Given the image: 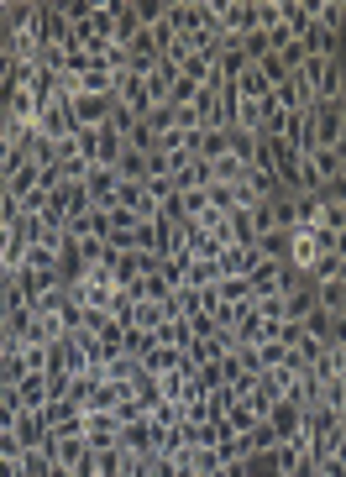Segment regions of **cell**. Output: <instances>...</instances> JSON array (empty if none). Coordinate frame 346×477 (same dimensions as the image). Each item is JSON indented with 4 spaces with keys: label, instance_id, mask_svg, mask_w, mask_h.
Masks as SVG:
<instances>
[{
    "label": "cell",
    "instance_id": "1",
    "mask_svg": "<svg viewBox=\"0 0 346 477\" xmlns=\"http://www.w3.org/2000/svg\"><path fill=\"white\" fill-rule=\"evenodd\" d=\"M48 457H53V467H68V473L90 457V441H84V425H79V419L48 435Z\"/></svg>",
    "mask_w": 346,
    "mask_h": 477
},
{
    "label": "cell",
    "instance_id": "2",
    "mask_svg": "<svg viewBox=\"0 0 346 477\" xmlns=\"http://www.w3.org/2000/svg\"><path fill=\"white\" fill-rule=\"evenodd\" d=\"M37 43L43 48H68L74 43V21L63 16V0H37Z\"/></svg>",
    "mask_w": 346,
    "mask_h": 477
},
{
    "label": "cell",
    "instance_id": "3",
    "mask_svg": "<svg viewBox=\"0 0 346 477\" xmlns=\"http://www.w3.org/2000/svg\"><path fill=\"white\" fill-rule=\"evenodd\" d=\"M163 435H169V430H158L153 419L142 415L121 430V451H131V457H158V451H163Z\"/></svg>",
    "mask_w": 346,
    "mask_h": 477
},
{
    "label": "cell",
    "instance_id": "4",
    "mask_svg": "<svg viewBox=\"0 0 346 477\" xmlns=\"http://www.w3.org/2000/svg\"><path fill=\"white\" fill-rule=\"evenodd\" d=\"M79 425H84V441H90V451H111V446H121V419H115V410H95V415H79Z\"/></svg>",
    "mask_w": 346,
    "mask_h": 477
},
{
    "label": "cell",
    "instance_id": "5",
    "mask_svg": "<svg viewBox=\"0 0 346 477\" xmlns=\"http://www.w3.org/2000/svg\"><path fill=\"white\" fill-rule=\"evenodd\" d=\"M342 63L346 59H304V79H310V90H315V100L326 106V100H336V79H342Z\"/></svg>",
    "mask_w": 346,
    "mask_h": 477
},
{
    "label": "cell",
    "instance_id": "6",
    "mask_svg": "<svg viewBox=\"0 0 346 477\" xmlns=\"http://www.w3.org/2000/svg\"><path fill=\"white\" fill-rule=\"evenodd\" d=\"M268 425H273L279 441H299V446H304V410H299L294 399H279V404L268 410Z\"/></svg>",
    "mask_w": 346,
    "mask_h": 477
},
{
    "label": "cell",
    "instance_id": "7",
    "mask_svg": "<svg viewBox=\"0 0 346 477\" xmlns=\"http://www.w3.org/2000/svg\"><path fill=\"white\" fill-rule=\"evenodd\" d=\"M221 27H226V37H247V32H257V0H226L221 5Z\"/></svg>",
    "mask_w": 346,
    "mask_h": 477
},
{
    "label": "cell",
    "instance_id": "8",
    "mask_svg": "<svg viewBox=\"0 0 346 477\" xmlns=\"http://www.w3.org/2000/svg\"><path fill=\"white\" fill-rule=\"evenodd\" d=\"M84 189H90V205H95V210H115V194H121V174H115V168H90Z\"/></svg>",
    "mask_w": 346,
    "mask_h": 477
},
{
    "label": "cell",
    "instance_id": "9",
    "mask_svg": "<svg viewBox=\"0 0 346 477\" xmlns=\"http://www.w3.org/2000/svg\"><path fill=\"white\" fill-rule=\"evenodd\" d=\"M16 435H21V446L27 451H48V419H43V410H21V419H16Z\"/></svg>",
    "mask_w": 346,
    "mask_h": 477
},
{
    "label": "cell",
    "instance_id": "10",
    "mask_svg": "<svg viewBox=\"0 0 346 477\" xmlns=\"http://www.w3.org/2000/svg\"><path fill=\"white\" fill-rule=\"evenodd\" d=\"M115 100H121V106H131V116H137V121L153 116V95H147V79H131V74H126V79H121V95H115Z\"/></svg>",
    "mask_w": 346,
    "mask_h": 477
},
{
    "label": "cell",
    "instance_id": "11",
    "mask_svg": "<svg viewBox=\"0 0 346 477\" xmlns=\"http://www.w3.org/2000/svg\"><path fill=\"white\" fill-rule=\"evenodd\" d=\"M16 399H21V410H43V404L53 399V388H48V372H27V378L16 383Z\"/></svg>",
    "mask_w": 346,
    "mask_h": 477
},
{
    "label": "cell",
    "instance_id": "12",
    "mask_svg": "<svg viewBox=\"0 0 346 477\" xmlns=\"http://www.w3.org/2000/svg\"><path fill=\"white\" fill-rule=\"evenodd\" d=\"M304 163H310V174H315V184H320V189H331V184L342 179V158H336L331 147H315Z\"/></svg>",
    "mask_w": 346,
    "mask_h": 477
},
{
    "label": "cell",
    "instance_id": "13",
    "mask_svg": "<svg viewBox=\"0 0 346 477\" xmlns=\"http://www.w3.org/2000/svg\"><path fill=\"white\" fill-rule=\"evenodd\" d=\"M279 11H284V27L294 37H304L315 27V0H279Z\"/></svg>",
    "mask_w": 346,
    "mask_h": 477
},
{
    "label": "cell",
    "instance_id": "14",
    "mask_svg": "<svg viewBox=\"0 0 346 477\" xmlns=\"http://www.w3.org/2000/svg\"><path fill=\"white\" fill-rule=\"evenodd\" d=\"M153 336H158V347H173V352H189V347H194V331H189V320H178V315H169Z\"/></svg>",
    "mask_w": 346,
    "mask_h": 477
},
{
    "label": "cell",
    "instance_id": "15",
    "mask_svg": "<svg viewBox=\"0 0 346 477\" xmlns=\"http://www.w3.org/2000/svg\"><path fill=\"white\" fill-rule=\"evenodd\" d=\"M315 27L320 32H336L346 43V0H315Z\"/></svg>",
    "mask_w": 346,
    "mask_h": 477
},
{
    "label": "cell",
    "instance_id": "16",
    "mask_svg": "<svg viewBox=\"0 0 346 477\" xmlns=\"http://www.w3.org/2000/svg\"><path fill=\"white\" fill-rule=\"evenodd\" d=\"M315 137H320V147H336V137H342V111H336V100L315 106Z\"/></svg>",
    "mask_w": 346,
    "mask_h": 477
},
{
    "label": "cell",
    "instance_id": "17",
    "mask_svg": "<svg viewBox=\"0 0 346 477\" xmlns=\"http://www.w3.org/2000/svg\"><path fill=\"white\" fill-rule=\"evenodd\" d=\"M236 95H241V100H273V84L263 79V68H257V63H247V68H241V79H236Z\"/></svg>",
    "mask_w": 346,
    "mask_h": 477
},
{
    "label": "cell",
    "instance_id": "18",
    "mask_svg": "<svg viewBox=\"0 0 346 477\" xmlns=\"http://www.w3.org/2000/svg\"><path fill=\"white\" fill-rule=\"evenodd\" d=\"M137 32H142V16H137V0H115V37H111V43H121V48H126V43H131Z\"/></svg>",
    "mask_w": 346,
    "mask_h": 477
},
{
    "label": "cell",
    "instance_id": "19",
    "mask_svg": "<svg viewBox=\"0 0 346 477\" xmlns=\"http://www.w3.org/2000/svg\"><path fill=\"white\" fill-rule=\"evenodd\" d=\"M205 309V289H189V284H178L169 299V315H178V320H194Z\"/></svg>",
    "mask_w": 346,
    "mask_h": 477
},
{
    "label": "cell",
    "instance_id": "20",
    "mask_svg": "<svg viewBox=\"0 0 346 477\" xmlns=\"http://www.w3.org/2000/svg\"><path fill=\"white\" fill-rule=\"evenodd\" d=\"M284 309H288L284 320H299V325H304V315H310V309H320V299H315V284L304 278L294 294H284Z\"/></svg>",
    "mask_w": 346,
    "mask_h": 477
},
{
    "label": "cell",
    "instance_id": "21",
    "mask_svg": "<svg viewBox=\"0 0 346 477\" xmlns=\"http://www.w3.org/2000/svg\"><path fill=\"white\" fill-rule=\"evenodd\" d=\"M315 231H294V246H288V268H299V273H310L315 268Z\"/></svg>",
    "mask_w": 346,
    "mask_h": 477
},
{
    "label": "cell",
    "instance_id": "22",
    "mask_svg": "<svg viewBox=\"0 0 346 477\" xmlns=\"http://www.w3.org/2000/svg\"><path fill=\"white\" fill-rule=\"evenodd\" d=\"M216 299L231 304V309H247V304H252V284H247V278H221V284H216Z\"/></svg>",
    "mask_w": 346,
    "mask_h": 477
},
{
    "label": "cell",
    "instance_id": "23",
    "mask_svg": "<svg viewBox=\"0 0 346 477\" xmlns=\"http://www.w3.org/2000/svg\"><path fill=\"white\" fill-rule=\"evenodd\" d=\"M178 357H184V352H173V347H153V352L142 357V372H147V378H163V372H178Z\"/></svg>",
    "mask_w": 346,
    "mask_h": 477
},
{
    "label": "cell",
    "instance_id": "24",
    "mask_svg": "<svg viewBox=\"0 0 346 477\" xmlns=\"http://www.w3.org/2000/svg\"><path fill=\"white\" fill-rule=\"evenodd\" d=\"M294 210H299V231H320V215H326L320 194H294Z\"/></svg>",
    "mask_w": 346,
    "mask_h": 477
},
{
    "label": "cell",
    "instance_id": "25",
    "mask_svg": "<svg viewBox=\"0 0 346 477\" xmlns=\"http://www.w3.org/2000/svg\"><path fill=\"white\" fill-rule=\"evenodd\" d=\"M184 284H189V289H216V284H221V268H216V262H205V257H189Z\"/></svg>",
    "mask_w": 346,
    "mask_h": 477
},
{
    "label": "cell",
    "instance_id": "26",
    "mask_svg": "<svg viewBox=\"0 0 346 477\" xmlns=\"http://www.w3.org/2000/svg\"><path fill=\"white\" fill-rule=\"evenodd\" d=\"M288 246H294V237L288 231H268V237H257V257H268V262H288Z\"/></svg>",
    "mask_w": 346,
    "mask_h": 477
},
{
    "label": "cell",
    "instance_id": "27",
    "mask_svg": "<svg viewBox=\"0 0 346 477\" xmlns=\"http://www.w3.org/2000/svg\"><path fill=\"white\" fill-rule=\"evenodd\" d=\"M257 142H263V137H252V131H236V126L226 131V152L236 158V163H247V168H252V152H257Z\"/></svg>",
    "mask_w": 346,
    "mask_h": 477
},
{
    "label": "cell",
    "instance_id": "28",
    "mask_svg": "<svg viewBox=\"0 0 346 477\" xmlns=\"http://www.w3.org/2000/svg\"><path fill=\"white\" fill-rule=\"evenodd\" d=\"M115 174H121V184H147V152H121V163H115Z\"/></svg>",
    "mask_w": 346,
    "mask_h": 477
},
{
    "label": "cell",
    "instance_id": "29",
    "mask_svg": "<svg viewBox=\"0 0 346 477\" xmlns=\"http://www.w3.org/2000/svg\"><path fill=\"white\" fill-rule=\"evenodd\" d=\"M90 462H95V477H126V451H121V446L90 451Z\"/></svg>",
    "mask_w": 346,
    "mask_h": 477
},
{
    "label": "cell",
    "instance_id": "30",
    "mask_svg": "<svg viewBox=\"0 0 346 477\" xmlns=\"http://www.w3.org/2000/svg\"><path fill=\"white\" fill-rule=\"evenodd\" d=\"M43 419H48V430H63V425L79 419V404H74V399H48V404H43Z\"/></svg>",
    "mask_w": 346,
    "mask_h": 477
},
{
    "label": "cell",
    "instance_id": "31",
    "mask_svg": "<svg viewBox=\"0 0 346 477\" xmlns=\"http://www.w3.org/2000/svg\"><path fill=\"white\" fill-rule=\"evenodd\" d=\"M247 446H252V457H268V451H279V435H273V425H268V419H257V425L247 430Z\"/></svg>",
    "mask_w": 346,
    "mask_h": 477
},
{
    "label": "cell",
    "instance_id": "32",
    "mask_svg": "<svg viewBox=\"0 0 346 477\" xmlns=\"http://www.w3.org/2000/svg\"><path fill=\"white\" fill-rule=\"evenodd\" d=\"M273 231H288V237L299 231V210H294V194H279V199H273Z\"/></svg>",
    "mask_w": 346,
    "mask_h": 477
},
{
    "label": "cell",
    "instance_id": "33",
    "mask_svg": "<svg viewBox=\"0 0 346 477\" xmlns=\"http://www.w3.org/2000/svg\"><path fill=\"white\" fill-rule=\"evenodd\" d=\"M247 179V163H236V158H216V163H210V184H241Z\"/></svg>",
    "mask_w": 346,
    "mask_h": 477
},
{
    "label": "cell",
    "instance_id": "34",
    "mask_svg": "<svg viewBox=\"0 0 346 477\" xmlns=\"http://www.w3.org/2000/svg\"><path fill=\"white\" fill-rule=\"evenodd\" d=\"M153 347H158V336H153V331H126V341H121V352H126L131 362H142Z\"/></svg>",
    "mask_w": 346,
    "mask_h": 477
},
{
    "label": "cell",
    "instance_id": "35",
    "mask_svg": "<svg viewBox=\"0 0 346 477\" xmlns=\"http://www.w3.org/2000/svg\"><path fill=\"white\" fill-rule=\"evenodd\" d=\"M126 147H131V152H158V131H153L147 121H137V126L126 131Z\"/></svg>",
    "mask_w": 346,
    "mask_h": 477
},
{
    "label": "cell",
    "instance_id": "36",
    "mask_svg": "<svg viewBox=\"0 0 346 477\" xmlns=\"http://www.w3.org/2000/svg\"><path fill=\"white\" fill-rule=\"evenodd\" d=\"M178 210H184V221H200V215H210V194L189 189V194H178Z\"/></svg>",
    "mask_w": 346,
    "mask_h": 477
},
{
    "label": "cell",
    "instance_id": "37",
    "mask_svg": "<svg viewBox=\"0 0 346 477\" xmlns=\"http://www.w3.org/2000/svg\"><path fill=\"white\" fill-rule=\"evenodd\" d=\"M331 325H336L331 309H310V315H304V331H310L315 341H326V347H331Z\"/></svg>",
    "mask_w": 346,
    "mask_h": 477
},
{
    "label": "cell",
    "instance_id": "38",
    "mask_svg": "<svg viewBox=\"0 0 346 477\" xmlns=\"http://www.w3.org/2000/svg\"><path fill=\"white\" fill-rule=\"evenodd\" d=\"M53 473V457L48 451H27L21 462H16V477H48Z\"/></svg>",
    "mask_w": 346,
    "mask_h": 477
},
{
    "label": "cell",
    "instance_id": "39",
    "mask_svg": "<svg viewBox=\"0 0 346 477\" xmlns=\"http://www.w3.org/2000/svg\"><path fill=\"white\" fill-rule=\"evenodd\" d=\"M236 48H241V59H247V63H257V59H268V53H273V43H268V32H247V37H241Z\"/></svg>",
    "mask_w": 346,
    "mask_h": 477
},
{
    "label": "cell",
    "instance_id": "40",
    "mask_svg": "<svg viewBox=\"0 0 346 477\" xmlns=\"http://www.w3.org/2000/svg\"><path fill=\"white\" fill-rule=\"evenodd\" d=\"M299 457H304V446H299V441H279V451H273V467H279V477L294 473V467H299Z\"/></svg>",
    "mask_w": 346,
    "mask_h": 477
},
{
    "label": "cell",
    "instance_id": "41",
    "mask_svg": "<svg viewBox=\"0 0 346 477\" xmlns=\"http://www.w3.org/2000/svg\"><path fill=\"white\" fill-rule=\"evenodd\" d=\"M252 309H257V315H263V320H268V325H284V294H263V299H252Z\"/></svg>",
    "mask_w": 346,
    "mask_h": 477
},
{
    "label": "cell",
    "instance_id": "42",
    "mask_svg": "<svg viewBox=\"0 0 346 477\" xmlns=\"http://www.w3.org/2000/svg\"><path fill=\"white\" fill-rule=\"evenodd\" d=\"M257 68H263V79H268L273 90H279L284 79H294V68H288V63L279 59V53H268V59H257Z\"/></svg>",
    "mask_w": 346,
    "mask_h": 477
},
{
    "label": "cell",
    "instance_id": "43",
    "mask_svg": "<svg viewBox=\"0 0 346 477\" xmlns=\"http://www.w3.org/2000/svg\"><path fill=\"white\" fill-rule=\"evenodd\" d=\"M200 90H205V84H194L189 74H178V79H173V90H169V106H194V95H200Z\"/></svg>",
    "mask_w": 346,
    "mask_h": 477
},
{
    "label": "cell",
    "instance_id": "44",
    "mask_svg": "<svg viewBox=\"0 0 346 477\" xmlns=\"http://www.w3.org/2000/svg\"><path fill=\"white\" fill-rule=\"evenodd\" d=\"M231 425V435H247V430H252V425H257V415H252V410H247V404H241V399H236V404H231L226 415H221Z\"/></svg>",
    "mask_w": 346,
    "mask_h": 477
},
{
    "label": "cell",
    "instance_id": "45",
    "mask_svg": "<svg viewBox=\"0 0 346 477\" xmlns=\"http://www.w3.org/2000/svg\"><path fill=\"white\" fill-rule=\"evenodd\" d=\"M288 352H294V357H299V362H304V367H310V362H315V357H320V352H326V341H315L310 331H299V341H294Z\"/></svg>",
    "mask_w": 346,
    "mask_h": 477
},
{
    "label": "cell",
    "instance_id": "46",
    "mask_svg": "<svg viewBox=\"0 0 346 477\" xmlns=\"http://www.w3.org/2000/svg\"><path fill=\"white\" fill-rule=\"evenodd\" d=\"M216 451H221V462H247V457H252V446H247V435H226V441H221Z\"/></svg>",
    "mask_w": 346,
    "mask_h": 477
},
{
    "label": "cell",
    "instance_id": "47",
    "mask_svg": "<svg viewBox=\"0 0 346 477\" xmlns=\"http://www.w3.org/2000/svg\"><path fill=\"white\" fill-rule=\"evenodd\" d=\"M273 27H284L279 0H257V32H273Z\"/></svg>",
    "mask_w": 346,
    "mask_h": 477
},
{
    "label": "cell",
    "instance_id": "48",
    "mask_svg": "<svg viewBox=\"0 0 346 477\" xmlns=\"http://www.w3.org/2000/svg\"><path fill=\"white\" fill-rule=\"evenodd\" d=\"M189 331H194V341H216V336H221V325H216V315H210V309H200V315L189 320Z\"/></svg>",
    "mask_w": 346,
    "mask_h": 477
},
{
    "label": "cell",
    "instance_id": "49",
    "mask_svg": "<svg viewBox=\"0 0 346 477\" xmlns=\"http://www.w3.org/2000/svg\"><path fill=\"white\" fill-rule=\"evenodd\" d=\"M284 357H288L284 341H263V347H257V362H263V372H268V367H284Z\"/></svg>",
    "mask_w": 346,
    "mask_h": 477
},
{
    "label": "cell",
    "instance_id": "50",
    "mask_svg": "<svg viewBox=\"0 0 346 477\" xmlns=\"http://www.w3.org/2000/svg\"><path fill=\"white\" fill-rule=\"evenodd\" d=\"M21 367L27 372H48V347H21Z\"/></svg>",
    "mask_w": 346,
    "mask_h": 477
},
{
    "label": "cell",
    "instance_id": "51",
    "mask_svg": "<svg viewBox=\"0 0 346 477\" xmlns=\"http://www.w3.org/2000/svg\"><path fill=\"white\" fill-rule=\"evenodd\" d=\"M147 126H153L158 137H169V131H173V106H153V116H147Z\"/></svg>",
    "mask_w": 346,
    "mask_h": 477
},
{
    "label": "cell",
    "instance_id": "52",
    "mask_svg": "<svg viewBox=\"0 0 346 477\" xmlns=\"http://www.w3.org/2000/svg\"><path fill=\"white\" fill-rule=\"evenodd\" d=\"M111 226H115V231H137L142 221H137L131 210H121V205H115V210H111Z\"/></svg>",
    "mask_w": 346,
    "mask_h": 477
},
{
    "label": "cell",
    "instance_id": "53",
    "mask_svg": "<svg viewBox=\"0 0 346 477\" xmlns=\"http://www.w3.org/2000/svg\"><path fill=\"white\" fill-rule=\"evenodd\" d=\"M288 477H320V462H315L310 451H304V457H299V467H294Z\"/></svg>",
    "mask_w": 346,
    "mask_h": 477
},
{
    "label": "cell",
    "instance_id": "54",
    "mask_svg": "<svg viewBox=\"0 0 346 477\" xmlns=\"http://www.w3.org/2000/svg\"><path fill=\"white\" fill-rule=\"evenodd\" d=\"M0 477H16V462H11V457H0Z\"/></svg>",
    "mask_w": 346,
    "mask_h": 477
},
{
    "label": "cell",
    "instance_id": "55",
    "mask_svg": "<svg viewBox=\"0 0 346 477\" xmlns=\"http://www.w3.org/2000/svg\"><path fill=\"white\" fill-rule=\"evenodd\" d=\"M336 100H346V63H342V79H336Z\"/></svg>",
    "mask_w": 346,
    "mask_h": 477
},
{
    "label": "cell",
    "instance_id": "56",
    "mask_svg": "<svg viewBox=\"0 0 346 477\" xmlns=\"http://www.w3.org/2000/svg\"><path fill=\"white\" fill-rule=\"evenodd\" d=\"M0 43H5V0H0Z\"/></svg>",
    "mask_w": 346,
    "mask_h": 477
},
{
    "label": "cell",
    "instance_id": "57",
    "mask_svg": "<svg viewBox=\"0 0 346 477\" xmlns=\"http://www.w3.org/2000/svg\"><path fill=\"white\" fill-rule=\"evenodd\" d=\"M48 477H79V473H68V467H53V473H48Z\"/></svg>",
    "mask_w": 346,
    "mask_h": 477
},
{
    "label": "cell",
    "instance_id": "58",
    "mask_svg": "<svg viewBox=\"0 0 346 477\" xmlns=\"http://www.w3.org/2000/svg\"><path fill=\"white\" fill-rule=\"evenodd\" d=\"M336 111H342V126H346V100H336Z\"/></svg>",
    "mask_w": 346,
    "mask_h": 477
}]
</instances>
